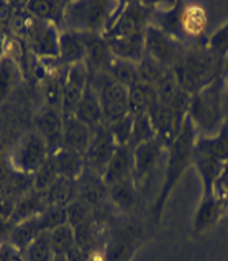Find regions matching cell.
<instances>
[{"instance_id": "6da1fadb", "label": "cell", "mask_w": 228, "mask_h": 261, "mask_svg": "<svg viewBox=\"0 0 228 261\" xmlns=\"http://www.w3.org/2000/svg\"><path fill=\"white\" fill-rule=\"evenodd\" d=\"M195 138H197L195 126L190 122V118L186 117L179 133L176 135L174 141L166 150L167 160H166V168H164V179H163V184H161V189L158 192L156 199H154V204L151 207V219L154 223H158L159 219L163 217L164 207L167 204L169 197H171L176 184L179 182V179L186 173V169L192 165Z\"/></svg>"}, {"instance_id": "ee69618b", "label": "cell", "mask_w": 228, "mask_h": 261, "mask_svg": "<svg viewBox=\"0 0 228 261\" xmlns=\"http://www.w3.org/2000/svg\"><path fill=\"white\" fill-rule=\"evenodd\" d=\"M53 261H68V256H66V255H54Z\"/></svg>"}, {"instance_id": "1f68e13d", "label": "cell", "mask_w": 228, "mask_h": 261, "mask_svg": "<svg viewBox=\"0 0 228 261\" xmlns=\"http://www.w3.org/2000/svg\"><path fill=\"white\" fill-rule=\"evenodd\" d=\"M107 74L113 81L120 83L127 89L133 87L139 81V77H138V64L123 61V59H119V58H113V61H112V64H110Z\"/></svg>"}, {"instance_id": "e575fe53", "label": "cell", "mask_w": 228, "mask_h": 261, "mask_svg": "<svg viewBox=\"0 0 228 261\" xmlns=\"http://www.w3.org/2000/svg\"><path fill=\"white\" fill-rule=\"evenodd\" d=\"M133 123H135V118L130 114L119 118V120L107 123L108 132H110V135H112L113 141L117 143V146L130 145L131 135H133Z\"/></svg>"}, {"instance_id": "d590c367", "label": "cell", "mask_w": 228, "mask_h": 261, "mask_svg": "<svg viewBox=\"0 0 228 261\" xmlns=\"http://www.w3.org/2000/svg\"><path fill=\"white\" fill-rule=\"evenodd\" d=\"M205 46H207L220 61L225 63V59L228 56V21L209 36L207 41H205Z\"/></svg>"}, {"instance_id": "30bf717a", "label": "cell", "mask_w": 228, "mask_h": 261, "mask_svg": "<svg viewBox=\"0 0 228 261\" xmlns=\"http://www.w3.org/2000/svg\"><path fill=\"white\" fill-rule=\"evenodd\" d=\"M89 81H91V72L84 63L66 68L64 87H63V103H61V112L64 117L74 115V112L79 106L80 99H82Z\"/></svg>"}, {"instance_id": "8992f818", "label": "cell", "mask_w": 228, "mask_h": 261, "mask_svg": "<svg viewBox=\"0 0 228 261\" xmlns=\"http://www.w3.org/2000/svg\"><path fill=\"white\" fill-rule=\"evenodd\" d=\"M51 156L49 148L36 132L21 135L10 153V163L21 174H35Z\"/></svg>"}, {"instance_id": "60d3db41", "label": "cell", "mask_w": 228, "mask_h": 261, "mask_svg": "<svg viewBox=\"0 0 228 261\" xmlns=\"http://www.w3.org/2000/svg\"><path fill=\"white\" fill-rule=\"evenodd\" d=\"M207 194H212V196L228 211V163L223 166L222 173L218 174L215 182L212 184L210 192H207Z\"/></svg>"}, {"instance_id": "f6af8a7d", "label": "cell", "mask_w": 228, "mask_h": 261, "mask_svg": "<svg viewBox=\"0 0 228 261\" xmlns=\"http://www.w3.org/2000/svg\"><path fill=\"white\" fill-rule=\"evenodd\" d=\"M0 247H2V245H0Z\"/></svg>"}, {"instance_id": "4dcf8cb0", "label": "cell", "mask_w": 228, "mask_h": 261, "mask_svg": "<svg viewBox=\"0 0 228 261\" xmlns=\"http://www.w3.org/2000/svg\"><path fill=\"white\" fill-rule=\"evenodd\" d=\"M54 251L49 232H41L28 247L21 251L23 261H53Z\"/></svg>"}, {"instance_id": "7bdbcfd3", "label": "cell", "mask_w": 228, "mask_h": 261, "mask_svg": "<svg viewBox=\"0 0 228 261\" xmlns=\"http://www.w3.org/2000/svg\"><path fill=\"white\" fill-rule=\"evenodd\" d=\"M12 232V225H10V220L0 215V240H9V235Z\"/></svg>"}, {"instance_id": "83f0119b", "label": "cell", "mask_w": 228, "mask_h": 261, "mask_svg": "<svg viewBox=\"0 0 228 261\" xmlns=\"http://www.w3.org/2000/svg\"><path fill=\"white\" fill-rule=\"evenodd\" d=\"M43 199L46 207H68L72 200L77 199V182L61 177L46 192H43Z\"/></svg>"}, {"instance_id": "f1b7e54d", "label": "cell", "mask_w": 228, "mask_h": 261, "mask_svg": "<svg viewBox=\"0 0 228 261\" xmlns=\"http://www.w3.org/2000/svg\"><path fill=\"white\" fill-rule=\"evenodd\" d=\"M41 232L43 230L40 227L38 215H36V217H33L30 220H25L21 223H17V225H13L7 243H10L13 248H17L21 253Z\"/></svg>"}, {"instance_id": "e0dca14e", "label": "cell", "mask_w": 228, "mask_h": 261, "mask_svg": "<svg viewBox=\"0 0 228 261\" xmlns=\"http://www.w3.org/2000/svg\"><path fill=\"white\" fill-rule=\"evenodd\" d=\"M139 230L135 227H120L113 230L107 237V242L104 245L108 261H128L131 253L136 248Z\"/></svg>"}, {"instance_id": "d6a6232c", "label": "cell", "mask_w": 228, "mask_h": 261, "mask_svg": "<svg viewBox=\"0 0 228 261\" xmlns=\"http://www.w3.org/2000/svg\"><path fill=\"white\" fill-rule=\"evenodd\" d=\"M60 179L61 176H60V171H58L56 160H54V156L51 154L45 165L33 174V189L35 192L43 194V192H46L51 186H54Z\"/></svg>"}, {"instance_id": "ffe728a7", "label": "cell", "mask_w": 228, "mask_h": 261, "mask_svg": "<svg viewBox=\"0 0 228 261\" xmlns=\"http://www.w3.org/2000/svg\"><path fill=\"white\" fill-rule=\"evenodd\" d=\"M74 117L87 126H95L104 123V114H102V106H100V99H99V92L97 87H95L94 81L91 77L89 84H87L82 99H80L79 106L74 112Z\"/></svg>"}, {"instance_id": "d6986e66", "label": "cell", "mask_w": 228, "mask_h": 261, "mask_svg": "<svg viewBox=\"0 0 228 261\" xmlns=\"http://www.w3.org/2000/svg\"><path fill=\"white\" fill-rule=\"evenodd\" d=\"M60 61L66 68L86 61V35L71 30H61Z\"/></svg>"}, {"instance_id": "b9f144b4", "label": "cell", "mask_w": 228, "mask_h": 261, "mask_svg": "<svg viewBox=\"0 0 228 261\" xmlns=\"http://www.w3.org/2000/svg\"><path fill=\"white\" fill-rule=\"evenodd\" d=\"M0 261H23V258L17 248H13L10 243H5L0 247Z\"/></svg>"}, {"instance_id": "7c38bea8", "label": "cell", "mask_w": 228, "mask_h": 261, "mask_svg": "<svg viewBox=\"0 0 228 261\" xmlns=\"http://www.w3.org/2000/svg\"><path fill=\"white\" fill-rule=\"evenodd\" d=\"M60 27L36 20L32 32L26 36L35 56L38 59L60 58Z\"/></svg>"}, {"instance_id": "9a60e30c", "label": "cell", "mask_w": 228, "mask_h": 261, "mask_svg": "<svg viewBox=\"0 0 228 261\" xmlns=\"http://www.w3.org/2000/svg\"><path fill=\"white\" fill-rule=\"evenodd\" d=\"M77 199L86 202L92 211L100 207L108 197V188L102 181V174L91 168L84 169V173L77 179Z\"/></svg>"}, {"instance_id": "52a82bcc", "label": "cell", "mask_w": 228, "mask_h": 261, "mask_svg": "<svg viewBox=\"0 0 228 261\" xmlns=\"http://www.w3.org/2000/svg\"><path fill=\"white\" fill-rule=\"evenodd\" d=\"M210 23L209 10L205 5L197 2H181L178 10V38L186 43L187 46L195 44H205L202 38H205L207 28ZM207 40V38H205Z\"/></svg>"}, {"instance_id": "603a6c76", "label": "cell", "mask_w": 228, "mask_h": 261, "mask_svg": "<svg viewBox=\"0 0 228 261\" xmlns=\"http://www.w3.org/2000/svg\"><path fill=\"white\" fill-rule=\"evenodd\" d=\"M158 102V94L154 87L138 81V83L128 89V114L131 117L148 115L150 109Z\"/></svg>"}, {"instance_id": "d4e9b609", "label": "cell", "mask_w": 228, "mask_h": 261, "mask_svg": "<svg viewBox=\"0 0 228 261\" xmlns=\"http://www.w3.org/2000/svg\"><path fill=\"white\" fill-rule=\"evenodd\" d=\"M108 48L112 51L113 58L123 59V61L139 64L145 58V33L131 36V38L125 40H115L107 41Z\"/></svg>"}, {"instance_id": "277c9868", "label": "cell", "mask_w": 228, "mask_h": 261, "mask_svg": "<svg viewBox=\"0 0 228 261\" xmlns=\"http://www.w3.org/2000/svg\"><path fill=\"white\" fill-rule=\"evenodd\" d=\"M119 5L120 2H107V0L68 2L63 25L66 30L82 35H104Z\"/></svg>"}, {"instance_id": "836d02e7", "label": "cell", "mask_w": 228, "mask_h": 261, "mask_svg": "<svg viewBox=\"0 0 228 261\" xmlns=\"http://www.w3.org/2000/svg\"><path fill=\"white\" fill-rule=\"evenodd\" d=\"M49 237H51V245H53L54 255H69L76 248L74 228L69 223H64V225L51 230Z\"/></svg>"}, {"instance_id": "ac0fdd59", "label": "cell", "mask_w": 228, "mask_h": 261, "mask_svg": "<svg viewBox=\"0 0 228 261\" xmlns=\"http://www.w3.org/2000/svg\"><path fill=\"white\" fill-rule=\"evenodd\" d=\"M63 148L86 154L91 143V126L77 120L74 115H63Z\"/></svg>"}, {"instance_id": "8d00e7d4", "label": "cell", "mask_w": 228, "mask_h": 261, "mask_svg": "<svg viewBox=\"0 0 228 261\" xmlns=\"http://www.w3.org/2000/svg\"><path fill=\"white\" fill-rule=\"evenodd\" d=\"M38 222L43 232H51V230L64 225L68 223L66 207H46L41 214H38Z\"/></svg>"}, {"instance_id": "f546056e", "label": "cell", "mask_w": 228, "mask_h": 261, "mask_svg": "<svg viewBox=\"0 0 228 261\" xmlns=\"http://www.w3.org/2000/svg\"><path fill=\"white\" fill-rule=\"evenodd\" d=\"M226 163H222L212 156H205V154H197L194 153L192 158V166L197 169L198 176L202 179V186H204V194L210 192L212 184L215 182V179L218 177V174L222 173L223 166Z\"/></svg>"}, {"instance_id": "7402d4cb", "label": "cell", "mask_w": 228, "mask_h": 261, "mask_svg": "<svg viewBox=\"0 0 228 261\" xmlns=\"http://www.w3.org/2000/svg\"><path fill=\"white\" fill-rule=\"evenodd\" d=\"M225 212L226 208L212 194H202V200L194 214V230L197 233H202L212 228L220 222Z\"/></svg>"}, {"instance_id": "3957f363", "label": "cell", "mask_w": 228, "mask_h": 261, "mask_svg": "<svg viewBox=\"0 0 228 261\" xmlns=\"http://www.w3.org/2000/svg\"><path fill=\"white\" fill-rule=\"evenodd\" d=\"M225 79L223 74L212 84L189 95L187 117L194 123L197 135H215L225 123Z\"/></svg>"}, {"instance_id": "f35d334b", "label": "cell", "mask_w": 228, "mask_h": 261, "mask_svg": "<svg viewBox=\"0 0 228 261\" xmlns=\"http://www.w3.org/2000/svg\"><path fill=\"white\" fill-rule=\"evenodd\" d=\"M66 215H68V223L74 228L92 217V208L80 199H76L66 207Z\"/></svg>"}, {"instance_id": "4fadbf2b", "label": "cell", "mask_w": 228, "mask_h": 261, "mask_svg": "<svg viewBox=\"0 0 228 261\" xmlns=\"http://www.w3.org/2000/svg\"><path fill=\"white\" fill-rule=\"evenodd\" d=\"M63 112L48 106L43 107L35 117V132L45 140L51 154L63 148Z\"/></svg>"}, {"instance_id": "484cf974", "label": "cell", "mask_w": 228, "mask_h": 261, "mask_svg": "<svg viewBox=\"0 0 228 261\" xmlns=\"http://www.w3.org/2000/svg\"><path fill=\"white\" fill-rule=\"evenodd\" d=\"M135 179H127L108 188V199L122 212H131L138 204V191Z\"/></svg>"}, {"instance_id": "9c48e42d", "label": "cell", "mask_w": 228, "mask_h": 261, "mask_svg": "<svg viewBox=\"0 0 228 261\" xmlns=\"http://www.w3.org/2000/svg\"><path fill=\"white\" fill-rule=\"evenodd\" d=\"M117 150V143L113 141L112 135L108 132L107 123L95 125L91 128V143L87 151L84 154L86 166L91 168L94 171H99L102 174V171L105 169L107 163L112 158V154Z\"/></svg>"}, {"instance_id": "8fae6325", "label": "cell", "mask_w": 228, "mask_h": 261, "mask_svg": "<svg viewBox=\"0 0 228 261\" xmlns=\"http://www.w3.org/2000/svg\"><path fill=\"white\" fill-rule=\"evenodd\" d=\"M164 151H166V148L156 138L143 141V143L133 146V156H135L133 179L136 186L146 181L153 173H156L158 168L161 166V163H163Z\"/></svg>"}, {"instance_id": "5bb4252c", "label": "cell", "mask_w": 228, "mask_h": 261, "mask_svg": "<svg viewBox=\"0 0 228 261\" xmlns=\"http://www.w3.org/2000/svg\"><path fill=\"white\" fill-rule=\"evenodd\" d=\"M135 174V156L133 146L122 145L117 146L115 153L107 163L105 169L102 171V181L105 182L107 188L113 184H119L127 179H133Z\"/></svg>"}, {"instance_id": "ba28073f", "label": "cell", "mask_w": 228, "mask_h": 261, "mask_svg": "<svg viewBox=\"0 0 228 261\" xmlns=\"http://www.w3.org/2000/svg\"><path fill=\"white\" fill-rule=\"evenodd\" d=\"M91 77L99 92L104 122L110 123L128 115V89L113 81L108 74H100V76Z\"/></svg>"}, {"instance_id": "5b68a950", "label": "cell", "mask_w": 228, "mask_h": 261, "mask_svg": "<svg viewBox=\"0 0 228 261\" xmlns=\"http://www.w3.org/2000/svg\"><path fill=\"white\" fill-rule=\"evenodd\" d=\"M189 48L190 46H187L186 43L179 41L151 23L145 32V56L164 69H173L187 53Z\"/></svg>"}, {"instance_id": "7a4b0ae2", "label": "cell", "mask_w": 228, "mask_h": 261, "mask_svg": "<svg viewBox=\"0 0 228 261\" xmlns=\"http://www.w3.org/2000/svg\"><path fill=\"white\" fill-rule=\"evenodd\" d=\"M171 71L181 91L192 95L222 76L223 63L205 44H195Z\"/></svg>"}, {"instance_id": "2e32d148", "label": "cell", "mask_w": 228, "mask_h": 261, "mask_svg": "<svg viewBox=\"0 0 228 261\" xmlns=\"http://www.w3.org/2000/svg\"><path fill=\"white\" fill-rule=\"evenodd\" d=\"M113 55L108 48V43L102 35H86V61L91 76L107 74Z\"/></svg>"}, {"instance_id": "4316f807", "label": "cell", "mask_w": 228, "mask_h": 261, "mask_svg": "<svg viewBox=\"0 0 228 261\" xmlns=\"http://www.w3.org/2000/svg\"><path fill=\"white\" fill-rule=\"evenodd\" d=\"M58 171L63 179H69V181H77L79 176L84 173L86 169V160L84 154H79L76 151H71L68 148H61L54 154Z\"/></svg>"}, {"instance_id": "44dd1931", "label": "cell", "mask_w": 228, "mask_h": 261, "mask_svg": "<svg viewBox=\"0 0 228 261\" xmlns=\"http://www.w3.org/2000/svg\"><path fill=\"white\" fill-rule=\"evenodd\" d=\"M194 153L228 163V123L225 122L215 135H197Z\"/></svg>"}, {"instance_id": "ab89813d", "label": "cell", "mask_w": 228, "mask_h": 261, "mask_svg": "<svg viewBox=\"0 0 228 261\" xmlns=\"http://www.w3.org/2000/svg\"><path fill=\"white\" fill-rule=\"evenodd\" d=\"M133 118H135V123H133V135H131L130 146H136L139 143H143V141L156 138L154 137V130H153V125L150 122L148 115H139Z\"/></svg>"}, {"instance_id": "74e56055", "label": "cell", "mask_w": 228, "mask_h": 261, "mask_svg": "<svg viewBox=\"0 0 228 261\" xmlns=\"http://www.w3.org/2000/svg\"><path fill=\"white\" fill-rule=\"evenodd\" d=\"M17 76H18V69L15 61L10 56H5L0 61V99L9 95V92L12 91V87L17 81Z\"/></svg>"}, {"instance_id": "cb8c5ba5", "label": "cell", "mask_w": 228, "mask_h": 261, "mask_svg": "<svg viewBox=\"0 0 228 261\" xmlns=\"http://www.w3.org/2000/svg\"><path fill=\"white\" fill-rule=\"evenodd\" d=\"M66 5L68 2H60V0H32L25 4V10L36 20L61 27Z\"/></svg>"}]
</instances>
